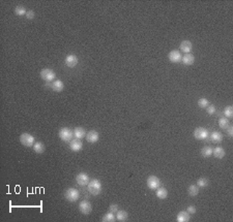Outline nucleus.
Listing matches in <instances>:
<instances>
[{
	"label": "nucleus",
	"instance_id": "1",
	"mask_svg": "<svg viewBox=\"0 0 233 222\" xmlns=\"http://www.w3.org/2000/svg\"><path fill=\"white\" fill-rule=\"evenodd\" d=\"M87 188H88V191L92 195H99L101 191H102V183L97 179H92L89 181Z\"/></svg>",
	"mask_w": 233,
	"mask_h": 222
},
{
	"label": "nucleus",
	"instance_id": "2",
	"mask_svg": "<svg viewBox=\"0 0 233 222\" xmlns=\"http://www.w3.org/2000/svg\"><path fill=\"white\" fill-rule=\"evenodd\" d=\"M65 197L70 203H75L80 197L79 190H77L76 188H67L65 192Z\"/></svg>",
	"mask_w": 233,
	"mask_h": 222
},
{
	"label": "nucleus",
	"instance_id": "3",
	"mask_svg": "<svg viewBox=\"0 0 233 222\" xmlns=\"http://www.w3.org/2000/svg\"><path fill=\"white\" fill-rule=\"evenodd\" d=\"M20 142L25 147H33V145L35 144L34 136H32L30 133H22L20 136Z\"/></svg>",
	"mask_w": 233,
	"mask_h": 222
},
{
	"label": "nucleus",
	"instance_id": "4",
	"mask_svg": "<svg viewBox=\"0 0 233 222\" xmlns=\"http://www.w3.org/2000/svg\"><path fill=\"white\" fill-rule=\"evenodd\" d=\"M74 136V132L70 128L63 127L59 130V137L63 142H70Z\"/></svg>",
	"mask_w": 233,
	"mask_h": 222
},
{
	"label": "nucleus",
	"instance_id": "5",
	"mask_svg": "<svg viewBox=\"0 0 233 222\" xmlns=\"http://www.w3.org/2000/svg\"><path fill=\"white\" fill-rule=\"evenodd\" d=\"M193 136L196 140L204 141L208 137V131L205 128H203V127H197V128L194 130Z\"/></svg>",
	"mask_w": 233,
	"mask_h": 222
},
{
	"label": "nucleus",
	"instance_id": "6",
	"mask_svg": "<svg viewBox=\"0 0 233 222\" xmlns=\"http://www.w3.org/2000/svg\"><path fill=\"white\" fill-rule=\"evenodd\" d=\"M40 76H42V79L45 80L46 82H51V81H53L56 78V73L54 72L52 69L45 68L40 72Z\"/></svg>",
	"mask_w": 233,
	"mask_h": 222
},
{
	"label": "nucleus",
	"instance_id": "7",
	"mask_svg": "<svg viewBox=\"0 0 233 222\" xmlns=\"http://www.w3.org/2000/svg\"><path fill=\"white\" fill-rule=\"evenodd\" d=\"M79 210L83 215H88L92 211V206L88 200H83L79 204Z\"/></svg>",
	"mask_w": 233,
	"mask_h": 222
},
{
	"label": "nucleus",
	"instance_id": "8",
	"mask_svg": "<svg viewBox=\"0 0 233 222\" xmlns=\"http://www.w3.org/2000/svg\"><path fill=\"white\" fill-rule=\"evenodd\" d=\"M161 181L158 177L155 176H149L147 178V186L151 190H155L158 187H160Z\"/></svg>",
	"mask_w": 233,
	"mask_h": 222
},
{
	"label": "nucleus",
	"instance_id": "9",
	"mask_svg": "<svg viewBox=\"0 0 233 222\" xmlns=\"http://www.w3.org/2000/svg\"><path fill=\"white\" fill-rule=\"evenodd\" d=\"M89 176L85 173H80L77 175L76 177V182L78 183V185L80 186H87L89 183Z\"/></svg>",
	"mask_w": 233,
	"mask_h": 222
},
{
	"label": "nucleus",
	"instance_id": "10",
	"mask_svg": "<svg viewBox=\"0 0 233 222\" xmlns=\"http://www.w3.org/2000/svg\"><path fill=\"white\" fill-rule=\"evenodd\" d=\"M168 58L170 60L171 62L173 63H178L179 61H181V53L180 51H177V50H173V51H171L170 53L168 54Z\"/></svg>",
	"mask_w": 233,
	"mask_h": 222
},
{
	"label": "nucleus",
	"instance_id": "11",
	"mask_svg": "<svg viewBox=\"0 0 233 222\" xmlns=\"http://www.w3.org/2000/svg\"><path fill=\"white\" fill-rule=\"evenodd\" d=\"M85 139H86V141L88 143L94 144V143H96L97 141H99L100 136H99V133H97V131H96V130H90V131H88V132L86 133Z\"/></svg>",
	"mask_w": 233,
	"mask_h": 222
},
{
	"label": "nucleus",
	"instance_id": "12",
	"mask_svg": "<svg viewBox=\"0 0 233 222\" xmlns=\"http://www.w3.org/2000/svg\"><path fill=\"white\" fill-rule=\"evenodd\" d=\"M179 49L182 53L190 54L192 52V50H193V43H192L190 40H184V42H181L180 43Z\"/></svg>",
	"mask_w": 233,
	"mask_h": 222
},
{
	"label": "nucleus",
	"instance_id": "13",
	"mask_svg": "<svg viewBox=\"0 0 233 222\" xmlns=\"http://www.w3.org/2000/svg\"><path fill=\"white\" fill-rule=\"evenodd\" d=\"M70 150L74 151V152H79V151L82 150L83 144H82V142H81V140H78V139L72 140L70 142Z\"/></svg>",
	"mask_w": 233,
	"mask_h": 222
},
{
	"label": "nucleus",
	"instance_id": "14",
	"mask_svg": "<svg viewBox=\"0 0 233 222\" xmlns=\"http://www.w3.org/2000/svg\"><path fill=\"white\" fill-rule=\"evenodd\" d=\"M65 64H66V66L70 67V68L75 67L78 64V57L76 55H73V54L67 55L65 57Z\"/></svg>",
	"mask_w": 233,
	"mask_h": 222
},
{
	"label": "nucleus",
	"instance_id": "15",
	"mask_svg": "<svg viewBox=\"0 0 233 222\" xmlns=\"http://www.w3.org/2000/svg\"><path fill=\"white\" fill-rule=\"evenodd\" d=\"M190 219H191V216L187 211L179 212V213L177 214V217H176V220L178 222H189Z\"/></svg>",
	"mask_w": 233,
	"mask_h": 222
},
{
	"label": "nucleus",
	"instance_id": "16",
	"mask_svg": "<svg viewBox=\"0 0 233 222\" xmlns=\"http://www.w3.org/2000/svg\"><path fill=\"white\" fill-rule=\"evenodd\" d=\"M181 61L184 65H193L195 62V57L193 54H185L181 58Z\"/></svg>",
	"mask_w": 233,
	"mask_h": 222
},
{
	"label": "nucleus",
	"instance_id": "17",
	"mask_svg": "<svg viewBox=\"0 0 233 222\" xmlns=\"http://www.w3.org/2000/svg\"><path fill=\"white\" fill-rule=\"evenodd\" d=\"M212 155L215 158H218V159H222V158L225 157V150L222 147H215L212 150Z\"/></svg>",
	"mask_w": 233,
	"mask_h": 222
},
{
	"label": "nucleus",
	"instance_id": "18",
	"mask_svg": "<svg viewBox=\"0 0 233 222\" xmlns=\"http://www.w3.org/2000/svg\"><path fill=\"white\" fill-rule=\"evenodd\" d=\"M157 197L158 198H160V200H165V198H167V196H168V191H167V189L166 188H164V187H158L157 189Z\"/></svg>",
	"mask_w": 233,
	"mask_h": 222
},
{
	"label": "nucleus",
	"instance_id": "19",
	"mask_svg": "<svg viewBox=\"0 0 233 222\" xmlns=\"http://www.w3.org/2000/svg\"><path fill=\"white\" fill-rule=\"evenodd\" d=\"M63 88H65V85H63L62 81H60V80L54 81L53 84H52V89L55 92H61L63 90Z\"/></svg>",
	"mask_w": 233,
	"mask_h": 222
},
{
	"label": "nucleus",
	"instance_id": "20",
	"mask_svg": "<svg viewBox=\"0 0 233 222\" xmlns=\"http://www.w3.org/2000/svg\"><path fill=\"white\" fill-rule=\"evenodd\" d=\"M210 140L211 142H214L215 144H220L223 141V134L221 132H219V131H214L210 134Z\"/></svg>",
	"mask_w": 233,
	"mask_h": 222
},
{
	"label": "nucleus",
	"instance_id": "21",
	"mask_svg": "<svg viewBox=\"0 0 233 222\" xmlns=\"http://www.w3.org/2000/svg\"><path fill=\"white\" fill-rule=\"evenodd\" d=\"M74 136H75L76 139H78V140L83 139V137L86 136L85 130H84L82 127H76L75 130H74Z\"/></svg>",
	"mask_w": 233,
	"mask_h": 222
},
{
	"label": "nucleus",
	"instance_id": "22",
	"mask_svg": "<svg viewBox=\"0 0 233 222\" xmlns=\"http://www.w3.org/2000/svg\"><path fill=\"white\" fill-rule=\"evenodd\" d=\"M116 219H117V221H120V222L127 221V213L123 210H118L117 214H116Z\"/></svg>",
	"mask_w": 233,
	"mask_h": 222
},
{
	"label": "nucleus",
	"instance_id": "23",
	"mask_svg": "<svg viewBox=\"0 0 233 222\" xmlns=\"http://www.w3.org/2000/svg\"><path fill=\"white\" fill-rule=\"evenodd\" d=\"M32 148H33V150H34V152L38 153V154H42V153L45 152V145L40 142H36L34 145H33Z\"/></svg>",
	"mask_w": 233,
	"mask_h": 222
},
{
	"label": "nucleus",
	"instance_id": "24",
	"mask_svg": "<svg viewBox=\"0 0 233 222\" xmlns=\"http://www.w3.org/2000/svg\"><path fill=\"white\" fill-rule=\"evenodd\" d=\"M115 220H116V217L114 216V214L112 212H108V213L105 214L102 218L103 222H114Z\"/></svg>",
	"mask_w": 233,
	"mask_h": 222
},
{
	"label": "nucleus",
	"instance_id": "25",
	"mask_svg": "<svg viewBox=\"0 0 233 222\" xmlns=\"http://www.w3.org/2000/svg\"><path fill=\"white\" fill-rule=\"evenodd\" d=\"M201 154H202V156H203V157H210L212 155L211 147H209V146L203 147V148H202V150H201Z\"/></svg>",
	"mask_w": 233,
	"mask_h": 222
},
{
	"label": "nucleus",
	"instance_id": "26",
	"mask_svg": "<svg viewBox=\"0 0 233 222\" xmlns=\"http://www.w3.org/2000/svg\"><path fill=\"white\" fill-rule=\"evenodd\" d=\"M229 125H230V123H229V120L227 118H220V120H219V126L222 129H227Z\"/></svg>",
	"mask_w": 233,
	"mask_h": 222
},
{
	"label": "nucleus",
	"instance_id": "27",
	"mask_svg": "<svg viewBox=\"0 0 233 222\" xmlns=\"http://www.w3.org/2000/svg\"><path fill=\"white\" fill-rule=\"evenodd\" d=\"M188 192L191 196H196L199 193V187L197 185H191L188 189Z\"/></svg>",
	"mask_w": 233,
	"mask_h": 222
},
{
	"label": "nucleus",
	"instance_id": "28",
	"mask_svg": "<svg viewBox=\"0 0 233 222\" xmlns=\"http://www.w3.org/2000/svg\"><path fill=\"white\" fill-rule=\"evenodd\" d=\"M15 13H16L17 16L22 17V16H26L27 12H26V9H25L24 6L19 5V6H17V7L15 8Z\"/></svg>",
	"mask_w": 233,
	"mask_h": 222
},
{
	"label": "nucleus",
	"instance_id": "29",
	"mask_svg": "<svg viewBox=\"0 0 233 222\" xmlns=\"http://www.w3.org/2000/svg\"><path fill=\"white\" fill-rule=\"evenodd\" d=\"M209 184V181L206 179V178H200L197 181V186L199 188H205Z\"/></svg>",
	"mask_w": 233,
	"mask_h": 222
},
{
	"label": "nucleus",
	"instance_id": "30",
	"mask_svg": "<svg viewBox=\"0 0 233 222\" xmlns=\"http://www.w3.org/2000/svg\"><path fill=\"white\" fill-rule=\"evenodd\" d=\"M224 115H225V117H227L228 119H231V118L233 117V107L231 106H228L225 107Z\"/></svg>",
	"mask_w": 233,
	"mask_h": 222
},
{
	"label": "nucleus",
	"instance_id": "31",
	"mask_svg": "<svg viewBox=\"0 0 233 222\" xmlns=\"http://www.w3.org/2000/svg\"><path fill=\"white\" fill-rule=\"evenodd\" d=\"M198 106L201 107V109H206L209 106V101L206 98H200L198 100Z\"/></svg>",
	"mask_w": 233,
	"mask_h": 222
},
{
	"label": "nucleus",
	"instance_id": "32",
	"mask_svg": "<svg viewBox=\"0 0 233 222\" xmlns=\"http://www.w3.org/2000/svg\"><path fill=\"white\" fill-rule=\"evenodd\" d=\"M206 112H207L208 115H214V114H215V112H217V109H215V106L209 105V106L206 107Z\"/></svg>",
	"mask_w": 233,
	"mask_h": 222
},
{
	"label": "nucleus",
	"instance_id": "33",
	"mask_svg": "<svg viewBox=\"0 0 233 222\" xmlns=\"http://www.w3.org/2000/svg\"><path fill=\"white\" fill-rule=\"evenodd\" d=\"M34 17H35V12H33V11H28V12H27V13H26V18L28 19V20L34 19Z\"/></svg>",
	"mask_w": 233,
	"mask_h": 222
},
{
	"label": "nucleus",
	"instance_id": "34",
	"mask_svg": "<svg viewBox=\"0 0 233 222\" xmlns=\"http://www.w3.org/2000/svg\"><path fill=\"white\" fill-rule=\"evenodd\" d=\"M109 210H110V212H112V213H115V212L117 213V211L119 210V208H118L117 205H114V204H112V205H110Z\"/></svg>",
	"mask_w": 233,
	"mask_h": 222
},
{
	"label": "nucleus",
	"instance_id": "35",
	"mask_svg": "<svg viewBox=\"0 0 233 222\" xmlns=\"http://www.w3.org/2000/svg\"><path fill=\"white\" fill-rule=\"evenodd\" d=\"M187 212L189 214H195L196 213V208L194 206H189L188 209H187Z\"/></svg>",
	"mask_w": 233,
	"mask_h": 222
},
{
	"label": "nucleus",
	"instance_id": "36",
	"mask_svg": "<svg viewBox=\"0 0 233 222\" xmlns=\"http://www.w3.org/2000/svg\"><path fill=\"white\" fill-rule=\"evenodd\" d=\"M227 132H228L229 136H230V137H232V136H233V126H230V125L228 126V128H227Z\"/></svg>",
	"mask_w": 233,
	"mask_h": 222
},
{
	"label": "nucleus",
	"instance_id": "37",
	"mask_svg": "<svg viewBox=\"0 0 233 222\" xmlns=\"http://www.w3.org/2000/svg\"><path fill=\"white\" fill-rule=\"evenodd\" d=\"M50 86L52 87V85L50 84V82H47V83H46V87H50Z\"/></svg>",
	"mask_w": 233,
	"mask_h": 222
}]
</instances>
